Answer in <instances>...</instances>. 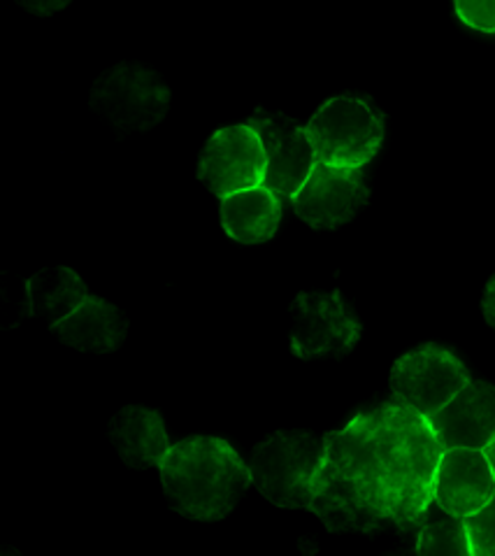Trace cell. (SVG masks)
I'll return each mask as SVG.
<instances>
[{
  "mask_svg": "<svg viewBox=\"0 0 495 556\" xmlns=\"http://www.w3.org/2000/svg\"><path fill=\"white\" fill-rule=\"evenodd\" d=\"M315 513L328 531L421 529L442 456L428 417L393 396L323 435Z\"/></svg>",
  "mask_w": 495,
  "mask_h": 556,
  "instance_id": "cell-1",
  "label": "cell"
},
{
  "mask_svg": "<svg viewBox=\"0 0 495 556\" xmlns=\"http://www.w3.org/2000/svg\"><path fill=\"white\" fill-rule=\"evenodd\" d=\"M279 222H282V199L263 185L221 199L224 231L242 244L270 240Z\"/></svg>",
  "mask_w": 495,
  "mask_h": 556,
  "instance_id": "cell-15",
  "label": "cell"
},
{
  "mask_svg": "<svg viewBox=\"0 0 495 556\" xmlns=\"http://www.w3.org/2000/svg\"><path fill=\"white\" fill-rule=\"evenodd\" d=\"M54 336L63 345L79 352L105 354L117 350L128 331V321L112 303L87 296L77 309L52 326Z\"/></svg>",
  "mask_w": 495,
  "mask_h": 556,
  "instance_id": "cell-13",
  "label": "cell"
},
{
  "mask_svg": "<svg viewBox=\"0 0 495 556\" xmlns=\"http://www.w3.org/2000/svg\"><path fill=\"white\" fill-rule=\"evenodd\" d=\"M484 454H486V459H488V464L493 468V476H495V438L484 447Z\"/></svg>",
  "mask_w": 495,
  "mask_h": 556,
  "instance_id": "cell-22",
  "label": "cell"
},
{
  "mask_svg": "<svg viewBox=\"0 0 495 556\" xmlns=\"http://www.w3.org/2000/svg\"><path fill=\"white\" fill-rule=\"evenodd\" d=\"M323 454V438L307 431H279L254 447L252 484L279 508L309 510Z\"/></svg>",
  "mask_w": 495,
  "mask_h": 556,
  "instance_id": "cell-3",
  "label": "cell"
},
{
  "mask_svg": "<svg viewBox=\"0 0 495 556\" xmlns=\"http://www.w3.org/2000/svg\"><path fill=\"white\" fill-rule=\"evenodd\" d=\"M112 445L130 468H158L170 452V438L163 417L147 407H124L110 424Z\"/></svg>",
  "mask_w": 495,
  "mask_h": 556,
  "instance_id": "cell-14",
  "label": "cell"
},
{
  "mask_svg": "<svg viewBox=\"0 0 495 556\" xmlns=\"http://www.w3.org/2000/svg\"><path fill=\"white\" fill-rule=\"evenodd\" d=\"M360 338V324L340 291L301 293L293 303L291 350L301 358L344 356Z\"/></svg>",
  "mask_w": 495,
  "mask_h": 556,
  "instance_id": "cell-7",
  "label": "cell"
},
{
  "mask_svg": "<svg viewBox=\"0 0 495 556\" xmlns=\"http://www.w3.org/2000/svg\"><path fill=\"white\" fill-rule=\"evenodd\" d=\"M368 195L360 168H340L317 161L291 203L295 215L312 228H338L358 215Z\"/></svg>",
  "mask_w": 495,
  "mask_h": 556,
  "instance_id": "cell-10",
  "label": "cell"
},
{
  "mask_svg": "<svg viewBox=\"0 0 495 556\" xmlns=\"http://www.w3.org/2000/svg\"><path fill=\"white\" fill-rule=\"evenodd\" d=\"M87 285L71 268H47L28 280L30 315L59 324L87 301Z\"/></svg>",
  "mask_w": 495,
  "mask_h": 556,
  "instance_id": "cell-16",
  "label": "cell"
},
{
  "mask_svg": "<svg viewBox=\"0 0 495 556\" xmlns=\"http://www.w3.org/2000/svg\"><path fill=\"white\" fill-rule=\"evenodd\" d=\"M417 554L423 556H468L470 538L464 517L449 515L435 525H423L417 543Z\"/></svg>",
  "mask_w": 495,
  "mask_h": 556,
  "instance_id": "cell-17",
  "label": "cell"
},
{
  "mask_svg": "<svg viewBox=\"0 0 495 556\" xmlns=\"http://www.w3.org/2000/svg\"><path fill=\"white\" fill-rule=\"evenodd\" d=\"M170 105V89L154 73L136 63H122L103 73L91 89V108L119 130L156 126Z\"/></svg>",
  "mask_w": 495,
  "mask_h": 556,
  "instance_id": "cell-5",
  "label": "cell"
},
{
  "mask_svg": "<svg viewBox=\"0 0 495 556\" xmlns=\"http://www.w3.org/2000/svg\"><path fill=\"white\" fill-rule=\"evenodd\" d=\"M305 128L317 161L340 168H363L384 142L382 112L358 96L330 98Z\"/></svg>",
  "mask_w": 495,
  "mask_h": 556,
  "instance_id": "cell-4",
  "label": "cell"
},
{
  "mask_svg": "<svg viewBox=\"0 0 495 556\" xmlns=\"http://www.w3.org/2000/svg\"><path fill=\"white\" fill-rule=\"evenodd\" d=\"M495 496V476L484 450H444L435 470L433 501L454 517H468Z\"/></svg>",
  "mask_w": 495,
  "mask_h": 556,
  "instance_id": "cell-11",
  "label": "cell"
},
{
  "mask_svg": "<svg viewBox=\"0 0 495 556\" xmlns=\"http://www.w3.org/2000/svg\"><path fill=\"white\" fill-rule=\"evenodd\" d=\"M250 124L266 152V179L263 187L275 191L279 199H293L317 163L315 147L307 128L299 126L284 114H270L258 110Z\"/></svg>",
  "mask_w": 495,
  "mask_h": 556,
  "instance_id": "cell-9",
  "label": "cell"
},
{
  "mask_svg": "<svg viewBox=\"0 0 495 556\" xmlns=\"http://www.w3.org/2000/svg\"><path fill=\"white\" fill-rule=\"evenodd\" d=\"M16 3L24 5L33 14L49 16V14L63 10L65 5H71V0H16Z\"/></svg>",
  "mask_w": 495,
  "mask_h": 556,
  "instance_id": "cell-20",
  "label": "cell"
},
{
  "mask_svg": "<svg viewBox=\"0 0 495 556\" xmlns=\"http://www.w3.org/2000/svg\"><path fill=\"white\" fill-rule=\"evenodd\" d=\"M173 508L195 521H219L252 484V472L226 440L195 435L173 445L158 466Z\"/></svg>",
  "mask_w": 495,
  "mask_h": 556,
  "instance_id": "cell-2",
  "label": "cell"
},
{
  "mask_svg": "<svg viewBox=\"0 0 495 556\" xmlns=\"http://www.w3.org/2000/svg\"><path fill=\"white\" fill-rule=\"evenodd\" d=\"M428 421L442 450H484L495 438V387L470 380Z\"/></svg>",
  "mask_w": 495,
  "mask_h": 556,
  "instance_id": "cell-12",
  "label": "cell"
},
{
  "mask_svg": "<svg viewBox=\"0 0 495 556\" xmlns=\"http://www.w3.org/2000/svg\"><path fill=\"white\" fill-rule=\"evenodd\" d=\"M454 8L458 20L466 26L482 33H495V0H454Z\"/></svg>",
  "mask_w": 495,
  "mask_h": 556,
  "instance_id": "cell-19",
  "label": "cell"
},
{
  "mask_svg": "<svg viewBox=\"0 0 495 556\" xmlns=\"http://www.w3.org/2000/svg\"><path fill=\"white\" fill-rule=\"evenodd\" d=\"M468 382L466 364L440 345H421L407 352L391 370L393 396L409 403L423 417H433Z\"/></svg>",
  "mask_w": 495,
  "mask_h": 556,
  "instance_id": "cell-6",
  "label": "cell"
},
{
  "mask_svg": "<svg viewBox=\"0 0 495 556\" xmlns=\"http://www.w3.org/2000/svg\"><path fill=\"white\" fill-rule=\"evenodd\" d=\"M466 519L470 538V556H495V496Z\"/></svg>",
  "mask_w": 495,
  "mask_h": 556,
  "instance_id": "cell-18",
  "label": "cell"
},
{
  "mask_svg": "<svg viewBox=\"0 0 495 556\" xmlns=\"http://www.w3.org/2000/svg\"><path fill=\"white\" fill-rule=\"evenodd\" d=\"M482 307H484V317H486V321H488V324L493 326V329H495V275L491 277V282L486 285Z\"/></svg>",
  "mask_w": 495,
  "mask_h": 556,
  "instance_id": "cell-21",
  "label": "cell"
},
{
  "mask_svg": "<svg viewBox=\"0 0 495 556\" xmlns=\"http://www.w3.org/2000/svg\"><path fill=\"white\" fill-rule=\"evenodd\" d=\"M198 177L219 199L261 187L266 179V152L256 130L250 124L217 130L201 154Z\"/></svg>",
  "mask_w": 495,
  "mask_h": 556,
  "instance_id": "cell-8",
  "label": "cell"
}]
</instances>
